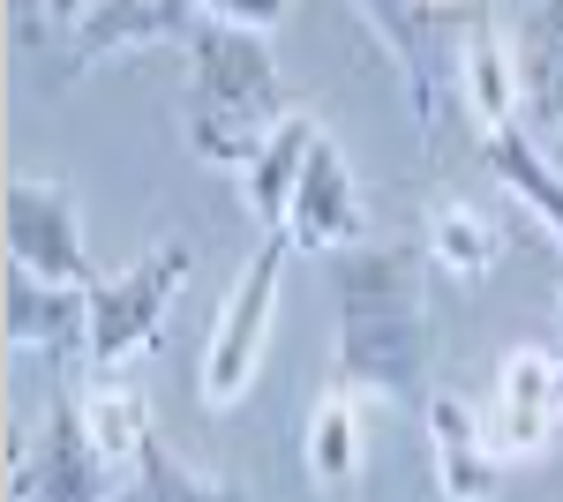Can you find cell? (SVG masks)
I'll use <instances>...</instances> for the list:
<instances>
[{
  "mask_svg": "<svg viewBox=\"0 0 563 502\" xmlns=\"http://www.w3.org/2000/svg\"><path fill=\"white\" fill-rule=\"evenodd\" d=\"M90 15V0H38V23H53V31H76Z\"/></svg>",
  "mask_w": 563,
  "mask_h": 502,
  "instance_id": "obj_21",
  "label": "cell"
},
{
  "mask_svg": "<svg viewBox=\"0 0 563 502\" xmlns=\"http://www.w3.org/2000/svg\"><path fill=\"white\" fill-rule=\"evenodd\" d=\"M481 135V158H488V172L504 180V196H519L541 225H549V241L563 248V166L549 158V143H533V127L519 121H496V127H474Z\"/></svg>",
  "mask_w": 563,
  "mask_h": 502,
  "instance_id": "obj_13",
  "label": "cell"
},
{
  "mask_svg": "<svg viewBox=\"0 0 563 502\" xmlns=\"http://www.w3.org/2000/svg\"><path fill=\"white\" fill-rule=\"evenodd\" d=\"M84 420H90V443L106 450L113 465H129L143 443H151V413H143V390H129V382L98 376V390L84 398Z\"/></svg>",
  "mask_w": 563,
  "mask_h": 502,
  "instance_id": "obj_19",
  "label": "cell"
},
{
  "mask_svg": "<svg viewBox=\"0 0 563 502\" xmlns=\"http://www.w3.org/2000/svg\"><path fill=\"white\" fill-rule=\"evenodd\" d=\"M286 233H263V248L249 255V270L233 278V293L211 323V345H203V405H241L249 382L263 368V345H271V315H278V278H286Z\"/></svg>",
  "mask_w": 563,
  "mask_h": 502,
  "instance_id": "obj_4",
  "label": "cell"
},
{
  "mask_svg": "<svg viewBox=\"0 0 563 502\" xmlns=\"http://www.w3.org/2000/svg\"><path fill=\"white\" fill-rule=\"evenodd\" d=\"M435 331L421 300V263L406 248H346L339 255V382L353 398H384L429 413Z\"/></svg>",
  "mask_w": 563,
  "mask_h": 502,
  "instance_id": "obj_1",
  "label": "cell"
},
{
  "mask_svg": "<svg viewBox=\"0 0 563 502\" xmlns=\"http://www.w3.org/2000/svg\"><path fill=\"white\" fill-rule=\"evenodd\" d=\"M421 420H429L435 495L443 502H496L504 495V458H496V443H488V420H481L466 398L435 390Z\"/></svg>",
  "mask_w": 563,
  "mask_h": 502,
  "instance_id": "obj_11",
  "label": "cell"
},
{
  "mask_svg": "<svg viewBox=\"0 0 563 502\" xmlns=\"http://www.w3.org/2000/svg\"><path fill=\"white\" fill-rule=\"evenodd\" d=\"M286 8L294 0H196L203 23H233V31H263V38H271V23H286Z\"/></svg>",
  "mask_w": 563,
  "mask_h": 502,
  "instance_id": "obj_20",
  "label": "cell"
},
{
  "mask_svg": "<svg viewBox=\"0 0 563 502\" xmlns=\"http://www.w3.org/2000/svg\"><path fill=\"white\" fill-rule=\"evenodd\" d=\"M188 278H196V248L188 241H151L129 270H106L90 286V368L113 376V368L143 360L158 345L166 308H174V293Z\"/></svg>",
  "mask_w": 563,
  "mask_h": 502,
  "instance_id": "obj_3",
  "label": "cell"
},
{
  "mask_svg": "<svg viewBox=\"0 0 563 502\" xmlns=\"http://www.w3.org/2000/svg\"><path fill=\"white\" fill-rule=\"evenodd\" d=\"M113 472L121 465L90 443L84 398L53 390L45 420L15 443V465H8V502H113Z\"/></svg>",
  "mask_w": 563,
  "mask_h": 502,
  "instance_id": "obj_6",
  "label": "cell"
},
{
  "mask_svg": "<svg viewBox=\"0 0 563 502\" xmlns=\"http://www.w3.org/2000/svg\"><path fill=\"white\" fill-rule=\"evenodd\" d=\"M459 105L474 113V127L496 121H519L526 113V83H519V60H511V38L504 31H466L459 45Z\"/></svg>",
  "mask_w": 563,
  "mask_h": 502,
  "instance_id": "obj_16",
  "label": "cell"
},
{
  "mask_svg": "<svg viewBox=\"0 0 563 502\" xmlns=\"http://www.w3.org/2000/svg\"><path fill=\"white\" fill-rule=\"evenodd\" d=\"M549 121H556V166H563V98H556V113H549Z\"/></svg>",
  "mask_w": 563,
  "mask_h": 502,
  "instance_id": "obj_22",
  "label": "cell"
},
{
  "mask_svg": "<svg viewBox=\"0 0 563 502\" xmlns=\"http://www.w3.org/2000/svg\"><path fill=\"white\" fill-rule=\"evenodd\" d=\"M286 76L271 60L263 31H233V23H203L188 38V98H180V127H188V150L203 166H225L233 180L249 172L271 127L286 121Z\"/></svg>",
  "mask_w": 563,
  "mask_h": 502,
  "instance_id": "obj_2",
  "label": "cell"
},
{
  "mask_svg": "<svg viewBox=\"0 0 563 502\" xmlns=\"http://www.w3.org/2000/svg\"><path fill=\"white\" fill-rule=\"evenodd\" d=\"M8 263L45 278V286H84V293L106 278L84 248V210H76L68 180L8 172Z\"/></svg>",
  "mask_w": 563,
  "mask_h": 502,
  "instance_id": "obj_7",
  "label": "cell"
},
{
  "mask_svg": "<svg viewBox=\"0 0 563 502\" xmlns=\"http://www.w3.org/2000/svg\"><path fill=\"white\" fill-rule=\"evenodd\" d=\"M196 31H203L196 0H90V15L60 45V76L84 83L90 68H106L121 53H151V45H180L188 53Z\"/></svg>",
  "mask_w": 563,
  "mask_h": 502,
  "instance_id": "obj_8",
  "label": "cell"
},
{
  "mask_svg": "<svg viewBox=\"0 0 563 502\" xmlns=\"http://www.w3.org/2000/svg\"><path fill=\"white\" fill-rule=\"evenodd\" d=\"M353 15L390 53L413 121L429 127V135H443L451 127V105H459V45L466 38H451V23L429 15V0H353Z\"/></svg>",
  "mask_w": 563,
  "mask_h": 502,
  "instance_id": "obj_5",
  "label": "cell"
},
{
  "mask_svg": "<svg viewBox=\"0 0 563 502\" xmlns=\"http://www.w3.org/2000/svg\"><path fill=\"white\" fill-rule=\"evenodd\" d=\"M8 345L15 353H53V360H90V293L84 286H45L31 270H8Z\"/></svg>",
  "mask_w": 563,
  "mask_h": 502,
  "instance_id": "obj_12",
  "label": "cell"
},
{
  "mask_svg": "<svg viewBox=\"0 0 563 502\" xmlns=\"http://www.w3.org/2000/svg\"><path fill=\"white\" fill-rule=\"evenodd\" d=\"M316 135H323L316 113H286V121L271 127V143L249 158V172H241V210L256 217L263 233H286V210H294V188H301V172H308Z\"/></svg>",
  "mask_w": 563,
  "mask_h": 502,
  "instance_id": "obj_14",
  "label": "cell"
},
{
  "mask_svg": "<svg viewBox=\"0 0 563 502\" xmlns=\"http://www.w3.org/2000/svg\"><path fill=\"white\" fill-rule=\"evenodd\" d=\"M286 241L294 248H316V255H346L368 241V210H361V180H353L346 150L331 143V127L316 135L308 150V172L294 188V210H286Z\"/></svg>",
  "mask_w": 563,
  "mask_h": 502,
  "instance_id": "obj_10",
  "label": "cell"
},
{
  "mask_svg": "<svg viewBox=\"0 0 563 502\" xmlns=\"http://www.w3.org/2000/svg\"><path fill=\"white\" fill-rule=\"evenodd\" d=\"M421 241H429V255L451 270V278H481V270L496 263V248H504L496 217H488V210H474L466 196H435Z\"/></svg>",
  "mask_w": 563,
  "mask_h": 502,
  "instance_id": "obj_17",
  "label": "cell"
},
{
  "mask_svg": "<svg viewBox=\"0 0 563 502\" xmlns=\"http://www.w3.org/2000/svg\"><path fill=\"white\" fill-rule=\"evenodd\" d=\"M481 420H488L496 458L541 450V443L563 427V360L541 353V345H511L504 368H496V382H488V413Z\"/></svg>",
  "mask_w": 563,
  "mask_h": 502,
  "instance_id": "obj_9",
  "label": "cell"
},
{
  "mask_svg": "<svg viewBox=\"0 0 563 502\" xmlns=\"http://www.w3.org/2000/svg\"><path fill=\"white\" fill-rule=\"evenodd\" d=\"M135 502H249L241 488H225L211 472H196L188 458H174L158 435L135 450Z\"/></svg>",
  "mask_w": 563,
  "mask_h": 502,
  "instance_id": "obj_18",
  "label": "cell"
},
{
  "mask_svg": "<svg viewBox=\"0 0 563 502\" xmlns=\"http://www.w3.org/2000/svg\"><path fill=\"white\" fill-rule=\"evenodd\" d=\"M361 458H368V435H361V398H353L346 382H331L323 398H316V413L301 427V465L316 488H331V495H346L353 480H361Z\"/></svg>",
  "mask_w": 563,
  "mask_h": 502,
  "instance_id": "obj_15",
  "label": "cell"
}]
</instances>
